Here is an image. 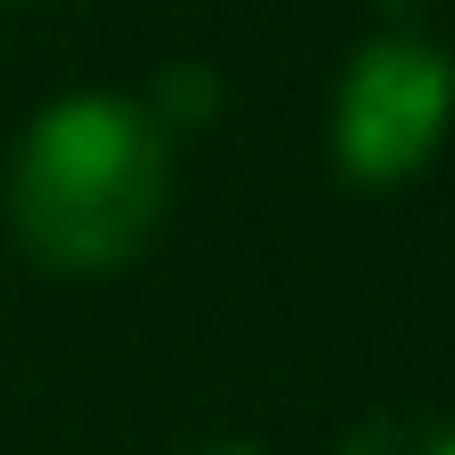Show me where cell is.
<instances>
[{"mask_svg":"<svg viewBox=\"0 0 455 455\" xmlns=\"http://www.w3.org/2000/svg\"><path fill=\"white\" fill-rule=\"evenodd\" d=\"M169 212V127L135 93H60L9 152V228L43 270H127Z\"/></svg>","mask_w":455,"mask_h":455,"instance_id":"6da1fadb","label":"cell"},{"mask_svg":"<svg viewBox=\"0 0 455 455\" xmlns=\"http://www.w3.org/2000/svg\"><path fill=\"white\" fill-rule=\"evenodd\" d=\"M447 127H455V60L430 34L388 26L346 60L338 101H329V152H338L346 186L388 195V186L422 178Z\"/></svg>","mask_w":455,"mask_h":455,"instance_id":"7a4b0ae2","label":"cell"},{"mask_svg":"<svg viewBox=\"0 0 455 455\" xmlns=\"http://www.w3.org/2000/svg\"><path fill=\"white\" fill-rule=\"evenodd\" d=\"M338 455H455V422L447 413H371L363 430H346Z\"/></svg>","mask_w":455,"mask_h":455,"instance_id":"3957f363","label":"cell"},{"mask_svg":"<svg viewBox=\"0 0 455 455\" xmlns=\"http://www.w3.org/2000/svg\"><path fill=\"white\" fill-rule=\"evenodd\" d=\"M203 110H220V84L203 76V68H169L161 93H152V118H161V127H195Z\"/></svg>","mask_w":455,"mask_h":455,"instance_id":"277c9868","label":"cell"}]
</instances>
